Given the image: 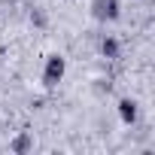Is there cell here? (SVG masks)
Here are the masks:
<instances>
[{"mask_svg": "<svg viewBox=\"0 0 155 155\" xmlns=\"http://www.w3.org/2000/svg\"><path fill=\"white\" fill-rule=\"evenodd\" d=\"M91 15L97 21H116L119 18V0H94L91 3Z\"/></svg>", "mask_w": 155, "mask_h": 155, "instance_id": "cell-2", "label": "cell"}, {"mask_svg": "<svg viewBox=\"0 0 155 155\" xmlns=\"http://www.w3.org/2000/svg\"><path fill=\"white\" fill-rule=\"evenodd\" d=\"M119 119H122L125 125H134V122H137V101H131V97L119 101Z\"/></svg>", "mask_w": 155, "mask_h": 155, "instance_id": "cell-3", "label": "cell"}, {"mask_svg": "<svg viewBox=\"0 0 155 155\" xmlns=\"http://www.w3.org/2000/svg\"><path fill=\"white\" fill-rule=\"evenodd\" d=\"M64 73H67V61L61 55H49L46 58V70H43V85L46 88H55L64 79Z\"/></svg>", "mask_w": 155, "mask_h": 155, "instance_id": "cell-1", "label": "cell"}, {"mask_svg": "<svg viewBox=\"0 0 155 155\" xmlns=\"http://www.w3.org/2000/svg\"><path fill=\"white\" fill-rule=\"evenodd\" d=\"M9 149H12L15 155H25L28 149H34V137H31L28 131H21V134H18V137H15L12 143H9Z\"/></svg>", "mask_w": 155, "mask_h": 155, "instance_id": "cell-4", "label": "cell"}, {"mask_svg": "<svg viewBox=\"0 0 155 155\" xmlns=\"http://www.w3.org/2000/svg\"><path fill=\"white\" fill-rule=\"evenodd\" d=\"M101 55H107V58H116V55H119V43H116L113 37H107V40L101 43Z\"/></svg>", "mask_w": 155, "mask_h": 155, "instance_id": "cell-5", "label": "cell"}]
</instances>
